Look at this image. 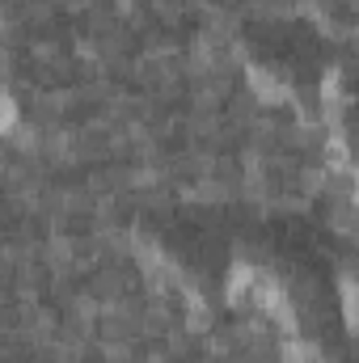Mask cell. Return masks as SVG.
<instances>
[{
  "label": "cell",
  "instance_id": "1",
  "mask_svg": "<svg viewBox=\"0 0 359 363\" xmlns=\"http://www.w3.org/2000/svg\"><path fill=\"white\" fill-rule=\"evenodd\" d=\"M131 241L140 258L194 304H220L228 296L237 271V241L224 220L199 207H153L136 220Z\"/></svg>",
  "mask_w": 359,
  "mask_h": 363
},
{
  "label": "cell",
  "instance_id": "2",
  "mask_svg": "<svg viewBox=\"0 0 359 363\" xmlns=\"http://www.w3.org/2000/svg\"><path fill=\"white\" fill-rule=\"evenodd\" d=\"M233 43L245 77L263 93L304 114H317L326 106V89L334 81V43L309 17H250L237 26Z\"/></svg>",
  "mask_w": 359,
  "mask_h": 363
}]
</instances>
